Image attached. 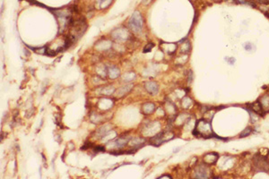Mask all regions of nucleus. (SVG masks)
I'll return each instance as SVG.
<instances>
[{"label":"nucleus","mask_w":269,"mask_h":179,"mask_svg":"<svg viewBox=\"0 0 269 179\" xmlns=\"http://www.w3.org/2000/svg\"><path fill=\"white\" fill-rule=\"evenodd\" d=\"M194 133L197 135H202L204 137L211 136L213 133V129L210 121L206 119H200L197 121Z\"/></svg>","instance_id":"nucleus-1"},{"label":"nucleus","mask_w":269,"mask_h":179,"mask_svg":"<svg viewBox=\"0 0 269 179\" xmlns=\"http://www.w3.org/2000/svg\"><path fill=\"white\" fill-rule=\"evenodd\" d=\"M143 24H144V21H143V17L141 15V14L137 11L134 12L128 22V25L129 28L131 29V31L134 33H138L142 31L143 29Z\"/></svg>","instance_id":"nucleus-2"},{"label":"nucleus","mask_w":269,"mask_h":179,"mask_svg":"<svg viewBox=\"0 0 269 179\" xmlns=\"http://www.w3.org/2000/svg\"><path fill=\"white\" fill-rule=\"evenodd\" d=\"M174 137V134L171 132H161L160 133L156 134L155 136H154L151 140L152 144L158 146L165 141H168L170 140H171Z\"/></svg>","instance_id":"nucleus-3"},{"label":"nucleus","mask_w":269,"mask_h":179,"mask_svg":"<svg viewBox=\"0 0 269 179\" xmlns=\"http://www.w3.org/2000/svg\"><path fill=\"white\" fill-rule=\"evenodd\" d=\"M210 169L208 167V165L206 164H200L196 166L194 170V176L197 178H207L209 177Z\"/></svg>","instance_id":"nucleus-4"},{"label":"nucleus","mask_w":269,"mask_h":179,"mask_svg":"<svg viewBox=\"0 0 269 179\" xmlns=\"http://www.w3.org/2000/svg\"><path fill=\"white\" fill-rule=\"evenodd\" d=\"M111 35H112V38L119 43L123 42V41H126L129 38L128 32L126 29H123V28H119V29H117V30L113 31Z\"/></svg>","instance_id":"nucleus-5"},{"label":"nucleus","mask_w":269,"mask_h":179,"mask_svg":"<svg viewBox=\"0 0 269 179\" xmlns=\"http://www.w3.org/2000/svg\"><path fill=\"white\" fill-rule=\"evenodd\" d=\"M219 158V155L215 152H209L207 154H205L204 156V158H203V161L205 164L210 166L212 164H214Z\"/></svg>","instance_id":"nucleus-6"},{"label":"nucleus","mask_w":269,"mask_h":179,"mask_svg":"<svg viewBox=\"0 0 269 179\" xmlns=\"http://www.w3.org/2000/svg\"><path fill=\"white\" fill-rule=\"evenodd\" d=\"M161 48L163 49L164 52H166L167 54H173L176 49H177V44L175 43H164V42H161Z\"/></svg>","instance_id":"nucleus-7"},{"label":"nucleus","mask_w":269,"mask_h":179,"mask_svg":"<svg viewBox=\"0 0 269 179\" xmlns=\"http://www.w3.org/2000/svg\"><path fill=\"white\" fill-rule=\"evenodd\" d=\"M145 87H146V91L152 95L156 94L159 91V86L155 82H147V83H146Z\"/></svg>","instance_id":"nucleus-8"},{"label":"nucleus","mask_w":269,"mask_h":179,"mask_svg":"<svg viewBox=\"0 0 269 179\" xmlns=\"http://www.w3.org/2000/svg\"><path fill=\"white\" fill-rule=\"evenodd\" d=\"M128 140L129 138L128 137H119L118 139H115L113 141H111L112 146L115 147V148H118V149H120V148H123L124 146H126V144L128 142Z\"/></svg>","instance_id":"nucleus-9"},{"label":"nucleus","mask_w":269,"mask_h":179,"mask_svg":"<svg viewBox=\"0 0 269 179\" xmlns=\"http://www.w3.org/2000/svg\"><path fill=\"white\" fill-rule=\"evenodd\" d=\"M258 102L260 103L263 111H265V112L269 111V94H265V95L262 96L259 99Z\"/></svg>","instance_id":"nucleus-10"},{"label":"nucleus","mask_w":269,"mask_h":179,"mask_svg":"<svg viewBox=\"0 0 269 179\" xmlns=\"http://www.w3.org/2000/svg\"><path fill=\"white\" fill-rule=\"evenodd\" d=\"M155 110V105L153 104V103H146L143 105L142 107V112L145 114V115H150L152 114L154 111Z\"/></svg>","instance_id":"nucleus-11"},{"label":"nucleus","mask_w":269,"mask_h":179,"mask_svg":"<svg viewBox=\"0 0 269 179\" xmlns=\"http://www.w3.org/2000/svg\"><path fill=\"white\" fill-rule=\"evenodd\" d=\"M108 74L110 79H116L119 76V69L116 66H110L108 69Z\"/></svg>","instance_id":"nucleus-12"},{"label":"nucleus","mask_w":269,"mask_h":179,"mask_svg":"<svg viewBox=\"0 0 269 179\" xmlns=\"http://www.w3.org/2000/svg\"><path fill=\"white\" fill-rule=\"evenodd\" d=\"M192 104H193V100L188 97H185L182 99V107L185 109L190 108V107H192Z\"/></svg>","instance_id":"nucleus-13"},{"label":"nucleus","mask_w":269,"mask_h":179,"mask_svg":"<svg viewBox=\"0 0 269 179\" xmlns=\"http://www.w3.org/2000/svg\"><path fill=\"white\" fill-rule=\"evenodd\" d=\"M131 88H132V84L125 85V86H123V87H121V88H119V89L118 90L117 95H118V96H122V95H124L126 92L129 91L131 90Z\"/></svg>","instance_id":"nucleus-14"},{"label":"nucleus","mask_w":269,"mask_h":179,"mask_svg":"<svg viewBox=\"0 0 269 179\" xmlns=\"http://www.w3.org/2000/svg\"><path fill=\"white\" fill-rule=\"evenodd\" d=\"M144 140L142 139V138H134L132 141H131V145L133 146V147H134V148H139V147H141L144 143Z\"/></svg>","instance_id":"nucleus-15"},{"label":"nucleus","mask_w":269,"mask_h":179,"mask_svg":"<svg viewBox=\"0 0 269 179\" xmlns=\"http://www.w3.org/2000/svg\"><path fill=\"white\" fill-rule=\"evenodd\" d=\"M189 50H190V43L188 41L184 42L180 47V52L183 54H187L189 52Z\"/></svg>","instance_id":"nucleus-16"},{"label":"nucleus","mask_w":269,"mask_h":179,"mask_svg":"<svg viewBox=\"0 0 269 179\" xmlns=\"http://www.w3.org/2000/svg\"><path fill=\"white\" fill-rule=\"evenodd\" d=\"M251 109L254 112H256V113H261V112H263V109H262L261 105H260L259 102H256V103L251 104Z\"/></svg>","instance_id":"nucleus-17"},{"label":"nucleus","mask_w":269,"mask_h":179,"mask_svg":"<svg viewBox=\"0 0 269 179\" xmlns=\"http://www.w3.org/2000/svg\"><path fill=\"white\" fill-rule=\"evenodd\" d=\"M114 91H115V89H114L112 86H107V87H104V88L101 90V93L104 94V95H109V94H112Z\"/></svg>","instance_id":"nucleus-18"},{"label":"nucleus","mask_w":269,"mask_h":179,"mask_svg":"<svg viewBox=\"0 0 269 179\" xmlns=\"http://www.w3.org/2000/svg\"><path fill=\"white\" fill-rule=\"evenodd\" d=\"M252 132V129L250 127H247L246 129H244V131L242 133H240L239 134V137H246L248 135H249Z\"/></svg>","instance_id":"nucleus-19"},{"label":"nucleus","mask_w":269,"mask_h":179,"mask_svg":"<svg viewBox=\"0 0 269 179\" xmlns=\"http://www.w3.org/2000/svg\"><path fill=\"white\" fill-rule=\"evenodd\" d=\"M112 0H101V3H100V6L101 8H105L106 7H108L110 3H111Z\"/></svg>","instance_id":"nucleus-20"},{"label":"nucleus","mask_w":269,"mask_h":179,"mask_svg":"<svg viewBox=\"0 0 269 179\" xmlns=\"http://www.w3.org/2000/svg\"><path fill=\"white\" fill-rule=\"evenodd\" d=\"M253 44L252 43H250V42H247L245 45H244V48H245V49L246 50H248V51H251L252 49H253Z\"/></svg>","instance_id":"nucleus-21"},{"label":"nucleus","mask_w":269,"mask_h":179,"mask_svg":"<svg viewBox=\"0 0 269 179\" xmlns=\"http://www.w3.org/2000/svg\"><path fill=\"white\" fill-rule=\"evenodd\" d=\"M154 44L153 43H148V46H146V48H145V49H144V52L146 53V52H149V51H151V49L154 48Z\"/></svg>","instance_id":"nucleus-22"},{"label":"nucleus","mask_w":269,"mask_h":179,"mask_svg":"<svg viewBox=\"0 0 269 179\" xmlns=\"http://www.w3.org/2000/svg\"><path fill=\"white\" fill-rule=\"evenodd\" d=\"M225 60L230 64V65H233L234 64V62H235V58H233V57H231V58H229V57H225Z\"/></svg>","instance_id":"nucleus-23"},{"label":"nucleus","mask_w":269,"mask_h":179,"mask_svg":"<svg viewBox=\"0 0 269 179\" xmlns=\"http://www.w3.org/2000/svg\"><path fill=\"white\" fill-rule=\"evenodd\" d=\"M234 2H237V3H241V4H243V3H245L246 2V0H233Z\"/></svg>","instance_id":"nucleus-24"}]
</instances>
